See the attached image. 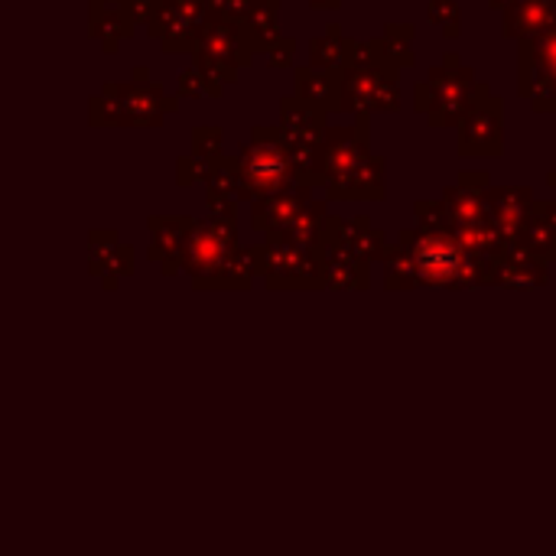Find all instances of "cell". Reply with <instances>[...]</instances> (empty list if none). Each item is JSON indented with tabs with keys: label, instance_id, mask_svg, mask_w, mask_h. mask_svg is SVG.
Returning a JSON list of instances; mask_svg holds the SVG:
<instances>
[{
	"label": "cell",
	"instance_id": "3957f363",
	"mask_svg": "<svg viewBox=\"0 0 556 556\" xmlns=\"http://www.w3.org/2000/svg\"><path fill=\"white\" fill-rule=\"evenodd\" d=\"M502 104L498 98L492 101L489 91H476V101L466 108V124H463V153L472 156H492L502 150Z\"/></svg>",
	"mask_w": 556,
	"mask_h": 556
},
{
	"label": "cell",
	"instance_id": "277c9868",
	"mask_svg": "<svg viewBox=\"0 0 556 556\" xmlns=\"http://www.w3.org/2000/svg\"><path fill=\"white\" fill-rule=\"evenodd\" d=\"M556 26V0H511L505 10V33L538 39Z\"/></svg>",
	"mask_w": 556,
	"mask_h": 556
},
{
	"label": "cell",
	"instance_id": "52a82bcc",
	"mask_svg": "<svg viewBox=\"0 0 556 556\" xmlns=\"http://www.w3.org/2000/svg\"><path fill=\"white\" fill-rule=\"evenodd\" d=\"M388 42H397V49H388L391 62L407 65V59H410V26H391L388 29Z\"/></svg>",
	"mask_w": 556,
	"mask_h": 556
},
{
	"label": "cell",
	"instance_id": "ba28073f",
	"mask_svg": "<svg viewBox=\"0 0 556 556\" xmlns=\"http://www.w3.org/2000/svg\"><path fill=\"white\" fill-rule=\"evenodd\" d=\"M290 55H293V42H280V49L270 52V65H290Z\"/></svg>",
	"mask_w": 556,
	"mask_h": 556
},
{
	"label": "cell",
	"instance_id": "6da1fadb",
	"mask_svg": "<svg viewBox=\"0 0 556 556\" xmlns=\"http://www.w3.org/2000/svg\"><path fill=\"white\" fill-rule=\"evenodd\" d=\"M290 147L287 140H280V134L274 130H254V143L244 147L241 160H238V179L244 182V189L270 195L280 192L277 186L287 179L290 173Z\"/></svg>",
	"mask_w": 556,
	"mask_h": 556
},
{
	"label": "cell",
	"instance_id": "8992f818",
	"mask_svg": "<svg viewBox=\"0 0 556 556\" xmlns=\"http://www.w3.org/2000/svg\"><path fill=\"white\" fill-rule=\"evenodd\" d=\"M339 46H345V42H342V39L336 36V29H332L329 39H319V42L313 46V62H316V65H342V62H349V59L339 55Z\"/></svg>",
	"mask_w": 556,
	"mask_h": 556
},
{
	"label": "cell",
	"instance_id": "7a4b0ae2",
	"mask_svg": "<svg viewBox=\"0 0 556 556\" xmlns=\"http://www.w3.org/2000/svg\"><path fill=\"white\" fill-rule=\"evenodd\" d=\"M414 244H407V257L414 261V274L420 283H463L469 277L463 248L456 238L443 231H424V235H407Z\"/></svg>",
	"mask_w": 556,
	"mask_h": 556
},
{
	"label": "cell",
	"instance_id": "5b68a950",
	"mask_svg": "<svg viewBox=\"0 0 556 556\" xmlns=\"http://www.w3.org/2000/svg\"><path fill=\"white\" fill-rule=\"evenodd\" d=\"M303 195H287V192H270L264 205L254 208V228H287L296 212H300Z\"/></svg>",
	"mask_w": 556,
	"mask_h": 556
}]
</instances>
